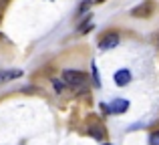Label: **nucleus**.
Wrapping results in <instances>:
<instances>
[{
    "label": "nucleus",
    "mask_w": 159,
    "mask_h": 145,
    "mask_svg": "<svg viewBox=\"0 0 159 145\" xmlns=\"http://www.w3.org/2000/svg\"><path fill=\"white\" fill-rule=\"evenodd\" d=\"M62 81H66L70 87H81L87 83V75L83 71H73V69H66L62 71Z\"/></svg>",
    "instance_id": "1"
},
{
    "label": "nucleus",
    "mask_w": 159,
    "mask_h": 145,
    "mask_svg": "<svg viewBox=\"0 0 159 145\" xmlns=\"http://www.w3.org/2000/svg\"><path fill=\"white\" fill-rule=\"evenodd\" d=\"M117 44H119V34H117V32H109V34H105L101 40H99V48H101V51L115 48Z\"/></svg>",
    "instance_id": "2"
},
{
    "label": "nucleus",
    "mask_w": 159,
    "mask_h": 145,
    "mask_svg": "<svg viewBox=\"0 0 159 145\" xmlns=\"http://www.w3.org/2000/svg\"><path fill=\"white\" fill-rule=\"evenodd\" d=\"M127 109H129V101L127 99H113L111 105H109V113H113V115L127 113Z\"/></svg>",
    "instance_id": "3"
},
{
    "label": "nucleus",
    "mask_w": 159,
    "mask_h": 145,
    "mask_svg": "<svg viewBox=\"0 0 159 145\" xmlns=\"http://www.w3.org/2000/svg\"><path fill=\"white\" fill-rule=\"evenodd\" d=\"M153 12V2H145V4H141V6H137V8H133V12L131 14L133 16H137V18H143V16H149Z\"/></svg>",
    "instance_id": "4"
},
{
    "label": "nucleus",
    "mask_w": 159,
    "mask_h": 145,
    "mask_svg": "<svg viewBox=\"0 0 159 145\" xmlns=\"http://www.w3.org/2000/svg\"><path fill=\"white\" fill-rule=\"evenodd\" d=\"M129 81H131V73H129L127 69H121V71L115 73V85H117V87L129 85Z\"/></svg>",
    "instance_id": "5"
},
{
    "label": "nucleus",
    "mask_w": 159,
    "mask_h": 145,
    "mask_svg": "<svg viewBox=\"0 0 159 145\" xmlns=\"http://www.w3.org/2000/svg\"><path fill=\"white\" fill-rule=\"evenodd\" d=\"M22 71H18V69H14V71H0V83H8V81H14V79H18Z\"/></svg>",
    "instance_id": "6"
},
{
    "label": "nucleus",
    "mask_w": 159,
    "mask_h": 145,
    "mask_svg": "<svg viewBox=\"0 0 159 145\" xmlns=\"http://www.w3.org/2000/svg\"><path fill=\"white\" fill-rule=\"evenodd\" d=\"M89 133H91V137L99 139V141L105 137V131H103V127H99V125H91L89 127Z\"/></svg>",
    "instance_id": "7"
},
{
    "label": "nucleus",
    "mask_w": 159,
    "mask_h": 145,
    "mask_svg": "<svg viewBox=\"0 0 159 145\" xmlns=\"http://www.w3.org/2000/svg\"><path fill=\"white\" fill-rule=\"evenodd\" d=\"M93 4H95V0H85V2H83L81 6H79V14H83V12H87V10H89L91 6H93Z\"/></svg>",
    "instance_id": "8"
},
{
    "label": "nucleus",
    "mask_w": 159,
    "mask_h": 145,
    "mask_svg": "<svg viewBox=\"0 0 159 145\" xmlns=\"http://www.w3.org/2000/svg\"><path fill=\"white\" fill-rule=\"evenodd\" d=\"M149 145H159V131L149 135Z\"/></svg>",
    "instance_id": "9"
},
{
    "label": "nucleus",
    "mask_w": 159,
    "mask_h": 145,
    "mask_svg": "<svg viewBox=\"0 0 159 145\" xmlns=\"http://www.w3.org/2000/svg\"><path fill=\"white\" fill-rule=\"evenodd\" d=\"M52 85H54V89H57V93H62V89H65V85H61V81H57V79H52Z\"/></svg>",
    "instance_id": "10"
},
{
    "label": "nucleus",
    "mask_w": 159,
    "mask_h": 145,
    "mask_svg": "<svg viewBox=\"0 0 159 145\" xmlns=\"http://www.w3.org/2000/svg\"><path fill=\"white\" fill-rule=\"evenodd\" d=\"M93 79H95V87H101V83H99V73H97V67L93 65Z\"/></svg>",
    "instance_id": "11"
},
{
    "label": "nucleus",
    "mask_w": 159,
    "mask_h": 145,
    "mask_svg": "<svg viewBox=\"0 0 159 145\" xmlns=\"http://www.w3.org/2000/svg\"><path fill=\"white\" fill-rule=\"evenodd\" d=\"M95 2H105V0H95Z\"/></svg>",
    "instance_id": "12"
},
{
    "label": "nucleus",
    "mask_w": 159,
    "mask_h": 145,
    "mask_svg": "<svg viewBox=\"0 0 159 145\" xmlns=\"http://www.w3.org/2000/svg\"><path fill=\"white\" fill-rule=\"evenodd\" d=\"M105 145H111V143H105Z\"/></svg>",
    "instance_id": "13"
}]
</instances>
